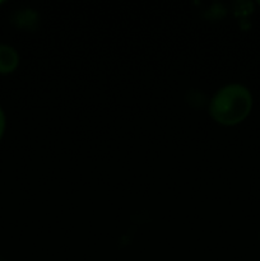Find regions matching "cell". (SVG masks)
Returning a JSON list of instances; mask_svg holds the SVG:
<instances>
[{"mask_svg":"<svg viewBox=\"0 0 260 261\" xmlns=\"http://www.w3.org/2000/svg\"><path fill=\"white\" fill-rule=\"evenodd\" d=\"M252 109V96L241 84H228L219 89L209 103L212 119L224 126L244 121Z\"/></svg>","mask_w":260,"mask_h":261,"instance_id":"1","label":"cell"},{"mask_svg":"<svg viewBox=\"0 0 260 261\" xmlns=\"http://www.w3.org/2000/svg\"><path fill=\"white\" fill-rule=\"evenodd\" d=\"M19 65V54L14 47L0 43V75L13 73Z\"/></svg>","mask_w":260,"mask_h":261,"instance_id":"2","label":"cell"},{"mask_svg":"<svg viewBox=\"0 0 260 261\" xmlns=\"http://www.w3.org/2000/svg\"><path fill=\"white\" fill-rule=\"evenodd\" d=\"M37 13L31 9L19 10L13 17V23L19 28H32L37 23Z\"/></svg>","mask_w":260,"mask_h":261,"instance_id":"3","label":"cell"},{"mask_svg":"<svg viewBox=\"0 0 260 261\" xmlns=\"http://www.w3.org/2000/svg\"><path fill=\"white\" fill-rule=\"evenodd\" d=\"M5 127H7V119H5L4 110L0 106V140H2L3 135L5 133Z\"/></svg>","mask_w":260,"mask_h":261,"instance_id":"4","label":"cell"}]
</instances>
